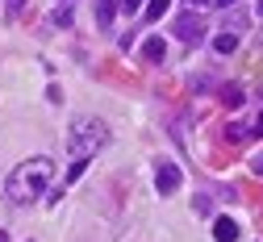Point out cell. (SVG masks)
Masks as SVG:
<instances>
[{"label": "cell", "instance_id": "1", "mask_svg": "<svg viewBox=\"0 0 263 242\" xmlns=\"http://www.w3.org/2000/svg\"><path fill=\"white\" fill-rule=\"evenodd\" d=\"M50 180H54V159L34 155V159H25V163L13 171V176H9L5 192H9V200H13V204H34L38 196H46Z\"/></svg>", "mask_w": 263, "mask_h": 242}, {"label": "cell", "instance_id": "2", "mask_svg": "<svg viewBox=\"0 0 263 242\" xmlns=\"http://www.w3.org/2000/svg\"><path fill=\"white\" fill-rule=\"evenodd\" d=\"M105 142H109V125L96 121V117H76L71 129H67V151H71V159H84V163H88Z\"/></svg>", "mask_w": 263, "mask_h": 242}, {"label": "cell", "instance_id": "3", "mask_svg": "<svg viewBox=\"0 0 263 242\" xmlns=\"http://www.w3.org/2000/svg\"><path fill=\"white\" fill-rule=\"evenodd\" d=\"M176 38L180 42H201L205 38V21H201V13H184V17H176Z\"/></svg>", "mask_w": 263, "mask_h": 242}, {"label": "cell", "instance_id": "4", "mask_svg": "<svg viewBox=\"0 0 263 242\" xmlns=\"http://www.w3.org/2000/svg\"><path fill=\"white\" fill-rule=\"evenodd\" d=\"M155 188L172 196V192L180 188V167H172V163H163V167H159V176H155Z\"/></svg>", "mask_w": 263, "mask_h": 242}, {"label": "cell", "instance_id": "5", "mask_svg": "<svg viewBox=\"0 0 263 242\" xmlns=\"http://www.w3.org/2000/svg\"><path fill=\"white\" fill-rule=\"evenodd\" d=\"M213 238H217V242H234V238H238L234 217H217V221H213Z\"/></svg>", "mask_w": 263, "mask_h": 242}, {"label": "cell", "instance_id": "6", "mask_svg": "<svg viewBox=\"0 0 263 242\" xmlns=\"http://www.w3.org/2000/svg\"><path fill=\"white\" fill-rule=\"evenodd\" d=\"M213 50H217V54H234V50H238V38H234V29H221L217 38H213Z\"/></svg>", "mask_w": 263, "mask_h": 242}, {"label": "cell", "instance_id": "7", "mask_svg": "<svg viewBox=\"0 0 263 242\" xmlns=\"http://www.w3.org/2000/svg\"><path fill=\"white\" fill-rule=\"evenodd\" d=\"M163 50H167V46H163V38H146V42H142V59H151V63H159Z\"/></svg>", "mask_w": 263, "mask_h": 242}, {"label": "cell", "instance_id": "8", "mask_svg": "<svg viewBox=\"0 0 263 242\" xmlns=\"http://www.w3.org/2000/svg\"><path fill=\"white\" fill-rule=\"evenodd\" d=\"M113 13H117L113 0H96V21H101V25H109V21H113Z\"/></svg>", "mask_w": 263, "mask_h": 242}, {"label": "cell", "instance_id": "9", "mask_svg": "<svg viewBox=\"0 0 263 242\" xmlns=\"http://www.w3.org/2000/svg\"><path fill=\"white\" fill-rule=\"evenodd\" d=\"M76 21V13H71V0H63V5L54 9V25H71Z\"/></svg>", "mask_w": 263, "mask_h": 242}, {"label": "cell", "instance_id": "10", "mask_svg": "<svg viewBox=\"0 0 263 242\" xmlns=\"http://www.w3.org/2000/svg\"><path fill=\"white\" fill-rule=\"evenodd\" d=\"M142 13H146V21H159L163 13H167V0H151V5H146Z\"/></svg>", "mask_w": 263, "mask_h": 242}, {"label": "cell", "instance_id": "11", "mask_svg": "<svg viewBox=\"0 0 263 242\" xmlns=\"http://www.w3.org/2000/svg\"><path fill=\"white\" fill-rule=\"evenodd\" d=\"M192 209L201 213V217H209V213H213V204H209V196H196V200H192Z\"/></svg>", "mask_w": 263, "mask_h": 242}, {"label": "cell", "instance_id": "12", "mask_svg": "<svg viewBox=\"0 0 263 242\" xmlns=\"http://www.w3.org/2000/svg\"><path fill=\"white\" fill-rule=\"evenodd\" d=\"M221 96H226V105H234V109H238V105H242V88H226V92H221Z\"/></svg>", "mask_w": 263, "mask_h": 242}, {"label": "cell", "instance_id": "13", "mask_svg": "<svg viewBox=\"0 0 263 242\" xmlns=\"http://www.w3.org/2000/svg\"><path fill=\"white\" fill-rule=\"evenodd\" d=\"M138 5H142V0H121V5H117V9H125V13H134Z\"/></svg>", "mask_w": 263, "mask_h": 242}, {"label": "cell", "instance_id": "14", "mask_svg": "<svg viewBox=\"0 0 263 242\" xmlns=\"http://www.w3.org/2000/svg\"><path fill=\"white\" fill-rule=\"evenodd\" d=\"M255 176H263V155H255Z\"/></svg>", "mask_w": 263, "mask_h": 242}, {"label": "cell", "instance_id": "15", "mask_svg": "<svg viewBox=\"0 0 263 242\" xmlns=\"http://www.w3.org/2000/svg\"><path fill=\"white\" fill-rule=\"evenodd\" d=\"M213 5H217V9H230V5H234V0H213Z\"/></svg>", "mask_w": 263, "mask_h": 242}, {"label": "cell", "instance_id": "16", "mask_svg": "<svg viewBox=\"0 0 263 242\" xmlns=\"http://www.w3.org/2000/svg\"><path fill=\"white\" fill-rule=\"evenodd\" d=\"M255 134H263V113H259V121H255Z\"/></svg>", "mask_w": 263, "mask_h": 242}, {"label": "cell", "instance_id": "17", "mask_svg": "<svg viewBox=\"0 0 263 242\" xmlns=\"http://www.w3.org/2000/svg\"><path fill=\"white\" fill-rule=\"evenodd\" d=\"M0 242H13V234H5V230H0Z\"/></svg>", "mask_w": 263, "mask_h": 242}, {"label": "cell", "instance_id": "18", "mask_svg": "<svg viewBox=\"0 0 263 242\" xmlns=\"http://www.w3.org/2000/svg\"><path fill=\"white\" fill-rule=\"evenodd\" d=\"M192 5H213V0H192Z\"/></svg>", "mask_w": 263, "mask_h": 242}, {"label": "cell", "instance_id": "19", "mask_svg": "<svg viewBox=\"0 0 263 242\" xmlns=\"http://www.w3.org/2000/svg\"><path fill=\"white\" fill-rule=\"evenodd\" d=\"M9 5H13V9H17V5H25V0H9Z\"/></svg>", "mask_w": 263, "mask_h": 242}, {"label": "cell", "instance_id": "20", "mask_svg": "<svg viewBox=\"0 0 263 242\" xmlns=\"http://www.w3.org/2000/svg\"><path fill=\"white\" fill-rule=\"evenodd\" d=\"M259 17H263V0H259Z\"/></svg>", "mask_w": 263, "mask_h": 242}]
</instances>
